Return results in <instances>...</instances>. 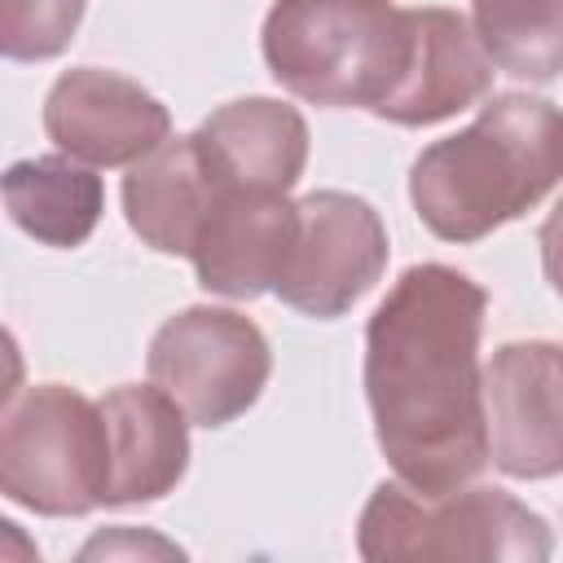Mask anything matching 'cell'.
<instances>
[{"instance_id":"1","label":"cell","mask_w":563,"mask_h":563,"mask_svg":"<svg viewBox=\"0 0 563 563\" xmlns=\"http://www.w3.org/2000/svg\"><path fill=\"white\" fill-rule=\"evenodd\" d=\"M488 290L453 264L405 268L365 325V400L396 479L440 497L488 457L484 334Z\"/></svg>"},{"instance_id":"2","label":"cell","mask_w":563,"mask_h":563,"mask_svg":"<svg viewBox=\"0 0 563 563\" xmlns=\"http://www.w3.org/2000/svg\"><path fill=\"white\" fill-rule=\"evenodd\" d=\"M563 180V110L532 92H493L479 114L431 141L409 167V202L440 242H479L528 216Z\"/></svg>"},{"instance_id":"3","label":"cell","mask_w":563,"mask_h":563,"mask_svg":"<svg viewBox=\"0 0 563 563\" xmlns=\"http://www.w3.org/2000/svg\"><path fill=\"white\" fill-rule=\"evenodd\" d=\"M260 48L290 97L374 114L405 62V9L396 0H273Z\"/></svg>"},{"instance_id":"4","label":"cell","mask_w":563,"mask_h":563,"mask_svg":"<svg viewBox=\"0 0 563 563\" xmlns=\"http://www.w3.org/2000/svg\"><path fill=\"white\" fill-rule=\"evenodd\" d=\"M110 431L101 400L66 383L9 391L0 413V493L35 515L75 519L106 506Z\"/></svg>"},{"instance_id":"5","label":"cell","mask_w":563,"mask_h":563,"mask_svg":"<svg viewBox=\"0 0 563 563\" xmlns=\"http://www.w3.org/2000/svg\"><path fill=\"white\" fill-rule=\"evenodd\" d=\"M361 559H550V523L506 488H453L427 497L405 479H383L356 519Z\"/></svg>"},{"instance_id":"6","label":"cell","mask_w":563,"mask_h":563,"mask_svg":"<svg viewBox=\"0 0 563 563\" xmlns=\"http://www.w3.org/2000/svg\"><path fill=\"white\" fill-rule=\"evenodd\" d=\"M145 369L194 427H229L260 400L273 374V352L251 317L198 303L154 330Z\"/></svg>"},{"instance_id":"7","label":"cell","mask_w":563,"mask_h":563,"mask_svg":"<svg viewBox=\"0 0 563 563\" xmlns=\"http://www.w3.org/2000/svg\"><path fill=\"white\" fill-rule=\"evenodd\" d=\"M295 211V242L273 295L303 317L334 321L383 277L387 224L365 198L343 189H312Z\"/></svg>"},{"instance_id":"8","label":"cell","mask_w":563,"mask_h":563,"mask_svg":"<svg viewBox=\"0 0 563 563\" xmlns=\"http://www.w3.org/2000/svg\"><path fill=\"white\" fill-rule=\"evenodd\" d=\"M488 457L510 479L563 475V347L501 343L484 365Z\"/></svg>"},{"instance_id":"9","label":"cell","mask_w":563,"mask_h":563,"mask_svg":"<svg viewBox=\"0 0 563 563\" xmlns=\"http://www.w3.org/2000/svg\"><path fill=\"white\" fill-rule=\"evenodd\" d=\"M48 141L88 167H132L172 136L167 106L136 79L101 66H75L44 97Z\"/></svg>"},{"instance_id":"10","label":"cell","mask_w":563,"mask_h":563,"mask_svg":"<svg viewBox=\"0 0 563 563\" xmlns=\"http://www.w3.org/2000/svg\"><path fill=\"white\" fill-rule=\"evenodd\" d=\"M493 75V57L457 9H405V62L374 114L396 128H431L484 101Z\"/></svg>"},{"instance_id":"11","label":"cell","mask_w":563,"mask_h":563,"mask_svg":"<svg viewBox=\"0 0 563 563\" xmlns=\"http://www.w3.org/2000/svg\"><path fill=\"white\" fill-rule=\"evenodd\" d=\"M295 220L299 211L282 189L229 185L189 251L198 286L220 299H260L273 290L295 242Z\"/></svg>"},{"instance_id":"12","label":"cell","mask_w":563,"mask_h":563,"mask_svg":"<svg viewBox=\"0 0 563 563\" xmlns=\"http://www.w3.org/2000/svg\"><path fill=\"white\" fill-rule=\"evenodd\" d=\"M229 180L211 167L198 132L167 136L123 176V216L158 255H189Z\"/></svg>"},{"instance_id":"13","label":"cell","mask_w":563,"mask_h":563,"mask_svg":"<svg viewBox=\"0 0 563 563\" xmlns=\"http://www.w3.org/2000/svg\"><path fill=\"white\" fill-rule=\"evenodd\" d=\"M110 431L106 506H141L167 497L189 471V418L163 387H114L101 396Z\"/></svg>"},{"instance_id":"14","label":"cell","mask_w":563,"mask_h":563,"mask_svg":"<svg viewBox=\"0 0 563 563\" xmlns=\"http://www.w3.org/2000/svg\"><path fill=\"white\" fill-rule=\"evenodd\" d=\"M211 167L229 185L290 194L308 167V123L277 97H242L211 110L198 128Z\"/></svg>"},{"instance_id":"15","label":"cell","mask_w":563,"mask_h":563,"mask_svg":"<svg viewBox=\"0 0 563 563\" xmlns=\"http://www.w3.org/2000/svg\"><path fill=\"white\" fill-rule=\"evenodd\" d=\"M4 211L40 246H84L106 211L101 176L70 154L18 158L4 167Z\"/></svg>"},{"instance_id":"16","label":"cell","mask_w":563,"mask_h":563,"mask_svg":"<svg viewBox=\"0 0 563 563\" xmlns=\"http://www.w3.org/2000/svg\"><path fill=\"white\" fill-rule=\"evenodd\" d=\"M471 26L497 70L528 84L563 75V0H471Z\"/></svg>"},{"instance_id":"17","label":"cell","mask_w":563,"mask_h":563,"mask_svg":"<svg viewBox=\"0 0 563 563\" xmlns=\"http://www.w3.org/2000/svg\"><path fill=\"white\" fill-rule=\"evenodd\" d=\"M88 0H0V53L9 62H48L66 53Z\"/></svg>"},{"instance_id":"18","label":"cell","mask_w":563,"mask_h":563,"mask_svg":"<svg viewBox=\"0 0 563 563\" xmlns=\"http://www.w3.org/2000/svg\"><path fill=\"white\" fill-rule=\"evenodd\" d=\"M537 242H541V268H545V282H550V290L563 299V198H559L554 211L545 216Z\"/></svg>"}]
</instances>
